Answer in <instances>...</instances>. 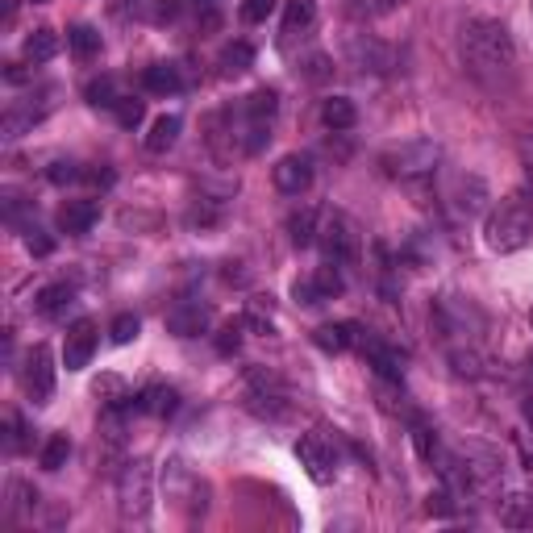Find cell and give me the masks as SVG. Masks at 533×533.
<instances>
[{
  "mask_svg": "<svg viewBox=\"0 0 533 533\" xmlns=\"http://www.w3.org/2000/svg\"><path fill=\"white\" fill-rule=\"evenodd\" d=\"M459 55H463L467 75L488 92H504L517 80V42L509 34V25L496 21V17H467L463 21Z\"/></svg>",
  "mask_w": 533,
  "mask_h": 533,
  "instance_id": "obj_1",
  "label": "cell"
},
{
  "mask_svg": "<svg viewBox=\"0 0 533 533\" xmlns=\"http://www.w3.org/2000/svg\"><path fill=\"white\" fill-rule=\"evenodd\" d=\"M533 238V200L529 192H509L484 217V246L492 255H513Z\"/></svg>",
  "mask_w": 533,
  "mask_h": 533,
  "instance_id": "obj_2",
  "label": "cell"
},
{
  "mask_svg": "<svg viewBox=\"0 0 533 533\" xmlns=\"http://www.w3.org/2000/svg\"><path fill=\"white\" fill-rule=\"evenodd\" d=\"M429 321H434L446 350L450 346H479V334H484V313L463 296H442L434 304V313H429Z\"/></svg>",
  "mask_w": 533,
  "mask_h": 533,
  "instance_id": "obj_3",
  "label": "cell"
},
{
  "mask_svg": "<svg viewBox=\"0 0 533 533\" xmlns=\"http://www.w3.org/2000/svg\"><path fill=\"white\" fill-rule=\"evenodd\" d=\"M442 163V146L434 138H413V142H400L392 150H384V159H379V167H384V175H392V180L400 184H417V180H429V175L438 171Z\"/></svg>",
  "mask_w": 533,
  "mask_h": 533,
  "instance_id": "obj_4",
  "label": "cell"
},
{
  "mask_svg": "<svg viewBox=\"0 0 533 533\" xmlns=\"http://www.w3.org/2000/svg\"><path fill=\"white\" fill-rule=\"evenodd\" d=\"M163 492H167V500L180 509L184 517H205V509H209V484L200 479L184 459H167V467H163Z\"/></svg>",
  "mask_w": 533,
  "mask_h": 533,
  "instance_id": "obj_5",
  "label": "cell"
},
{
  "mask_svg": "<svg viewBox=\"0 0 533 533\" xmlns=\"http://www.w3.org/2000/svg\"><path fill=\"white\" fill-rule=\"evenodd\" d=\"M317 242L325 250V263H334V267H354L363 255L359 225H354L346 213H325L317 225Z\"/></svg>",
  "mask_w": 533,
  "mask_h": 533,
  "instance_id": "obj_6",
  "label": "cell"
},
{
  "mask_svg": "<svg viewBox=\"0 0 533 533\" xmlns=\"http://www.w3.org/2000/svg\"><path fill=\"white\" fill-rule=\"evenodd\" d=\"M117 513L125 525H146L150 517V463L146 459L125 463L117 479Z\"/></svg>",
  "mask_w": 533,
  "mask_h": 533,
  "instance_id": "obj_7",
  "label": "cell"
},
{
  "mask_svg": "<svg viewBox=\"0 0 533 533\" xmlns=\"http://www.w3.org/2000/svg\"><path fill=\"white\" fill-rule=\"evenodd\" d=\"M296 459H300L304 471H309L313 484H329V479L338 475V450H334V442L321 438V434H304L296 442Z\"/></svg>",
  "mask_w": 533,
  "mask_h": 533,
  "instance_id": "obj_8",
  "label": "cell"
},
{
  "mask_svg": "<svg viewBox=\"0 0 533 533\" xmlns=\"http://www.w3.org/2000/svg\"><path fill=\"white\" fill-rule=\"evenodd\" d=\"M21 388L34 404H46L50 392H55V359H50V346H34L25 354V367H21Z\"/></svg>",
  "mask_w": 533,
  "mask_h": 533,
  "instance_id": "obj_9",
  "label": "cell"
},
{
  "mask_svg": "<svg viewBox=\"0 0 533 533\" xmlns=\"http://www.w3.org/2000/svg\"><path fill=\"white\" fill-rule=\"evenodd\" d=\"M446 200H450L454 217L471 221V217L484 213V205H488V184L479 180V175H454V180L446 184Z\"/></svg>",
  "mask_w": 533,
  "mask_h": 533,
  "instance_id": "obj_10",
  "label": "cell"
},
{
  "mask_svg": "<svg viewBox=\"0 0 533 533\" xmlns=\"http://www.w3.org/2000/svg\"><path fill=\"white\" fill-rule=\"evenodd\" d=\"M271 180L284 196H304L313 188V159L309 155H284L271 167Z\"/></svg>",
  "mask_w": 533,
  "mask_h": 533,
  "instance_id": "obj_11",
  "label": "cell"
},
{
  "mask_svg": "<svg viewBox=\"0 0 533 533\" xmlns=\"http://www.w3.org/2000/svg\"><path fill=\"white\" fill-rule=\"evenodd\" d=\"M92 354H96V321L80 317L63 338V367L67 371H84L92 363Z\"/></svg>",
  "mask_w": 533,
  "mask_h": 533,
  "instance_id": "obj_12",
  "label": "cell"
},
{
  "mask_svg": "<svg viewBox=\"0 0 533 533\" xmlns=\"http://www.w3.org/2000/svg\"><path fill=\"white\" fill-rule=\"evenodd\" d=\"M209 321H213V313H209V304H200V300H180V304H175V309L167 313V329H171L175 338H196V334H205Z\"/></svg>",
  "mask_w": 533,
  "mask_h": 533,
  "instance_id": "obj_13",
  "label": "cell"
},
{
  "mask_svg": "<svg viewBox=\"0 0 533 533\" xmlns=\"http://www.w3.org/2000/svg\"><path fill=\"white\" fill-rule=\"evenodd\" d=\"M346 55L359 71H388L392 67V50L379 38H371V34H354L346 42Z\"/></svg>",
  "mask_w": 533,
  "mask_h": 533,
  "instance_id": "obj_14",
  "label": "cell"
},
{
  "mask_svg": "<svg viewBox=\"0 0 533 533\" xmlns=\"http://www.w3.org/2000/svg\"><path fill=\"white\" fill-rule=\"evenodd\" d=\"M342 292V275H338V267L329 263V267H321L317 275H309V279H296V288H292V296L300 300V304H321V300H334Z\"/></svg>",
  "mask_w": 533,
  "mask_h": 533,
  "instance_id": "obj_15",
  "label": "cell"
},
{
  "mask_svg": "<svg viewBox=\"0 0 533 533\" xmlns=\"http://www.w3.org/2000/svg\"><path fill=\"white\" fill-rule=\"evenodd\" d=\"M359 346H363V359L375 367V375H379V379H388V384H400V375H404V359H400V354H396L392 346H384L379 338H363Z\"/></svg>",
  "mask_w": 533,
  "mask_h": 533,
  "instance_id": "obj_16",
  "label": "cell"
},
{
  "mask_svg": "<svg viewBox=\"0 0 533 533\" xmlns=\"http://www.w3.org/2000/svg\"><path fill=\"white\" fill-rule=\"evenodd\" d=\"M313 342L321 350H329V354H342L350 346H359L363 334H359V325H354V321H329V325H317L313 329Z\"/></svg>",
  "mask_w": 533,
  "mask_h": 533,
  "instance_id": "obj_17",
  "label": "cell"
},
{
  "mask_svg": "<svg viewBox=\"0 0 533 533\" xmlns=\"http://www.w3.org/2000/svg\"><path fill=\"white\" fill-rule=\"evenodd\" d=\"M496 513L509 529H533V492H504V500H496Z\"/></svg>",
  "mask_w": 533,
  "mask_h": 533,
  "instance_id": "obj_18",
  "label": "cell"
},
{
  "mask_svg": "<svg viewBox=\"0 0 533 533\" xmlns=\"http://www.w3.org/2000/svg\"><path fill=\"white\" fill-rule=\"evenodd\" d=\"M96 221H100L96 200H67V205L59 209V230L63 234H88Z\"/></svg>",
  "mask_w": 533,
  "mask_h": 533,
  "instance_id": "obj_19",
  "label": "cell"
},
{
  "mask_svg": "<svg viewBox=\"0 0 533 533\" xmlns=\"http://www.w3.org/2000/svg\"><path fill=\"white\" fill-rule=\"evenodd\" d=\"M321 121H325V130L346 134V130H354V121H359V109H354V100H346V96H325Z\"/></svg>",
  "mask_w": 533,
  "mask_h": 533,
  "instance_id": "obj_20",
  "label": "cell"
},
{
  "mask_svg": "<svg viewBox=\"0 0 533 533\" xmlns=\"http://www.w3.org/2000/svg\"><path fill=\"white\" fill-rule=\"evenodd\" d=\"M142 88L155 92V96H175V92H184V75L175 63H155V67H146Z\"/></svg>",
  "mask_w": 533,
  "mask_h": 533,
  "instance_id": "obj_21",
  "label": "cell"
},
{
  "mask_svg": "<svg viewBox=\"0 0 533 533\" xmlns=\"http://www.w3.org/2000/svg\"><path fill=\"white\" fill-rule=\"evenodd\" d=\"M317 25V0H288L284 9V38H304Z\"/></svg>",
  "mask_w": 533,
  "mask_h": 533,
  "instance_id": "obj_22",
  "label": "cell"
},
{
  "mask_svg": "<svg viewBox=\"0 0 533 533\" xmlns=\"http://www.w3.org/2000/svg\"><path fill=\"white\" fill-rule=\"evenodd\" d=\"M71 304H75V288L71 284H50V288L38 292V313L46 321H63Z\"/></svg>",
  "mask_w": 533,
  "mask_h": 533,
  "instance_id": "obj_23",
  "label": "cell"
},
{
  "mask_svg": "<svg viewBox=\"0 0 533 533\" xmlns=\"http://www.w3.org/2000/svg\"><path fill=\"white\" fill-rule=\"evenodd\" d=\"M180 130H184V121L180 117H159L155 125H150V134H146V150H150V155H167V150L175 146V142H180Z\"/></svg>",
  "mask_w": 533,
  "mask_h": 533,
  "instance_id": "obj_24",
  "label": "cell"
},
{
  "mask_svg": "<svg viewBox=\"0 0 533 533\" xmlns=\"http://www.w3.org/2000/svg\"><path fill=\"white\" fill-rule=\"evenodd\" d=\"M134 409H142V413H150V417H171L175 409H180V396H175V388L155 384V388H146V392L134 400Z\"/></svg>",
  "mask_w": 533,
  "mask_h": 533,
  "instance_id": "obj_25",
  "label": "cell"
},
{
  "mask_svg": "<svg viewBox=\"0 0 533 533\" xmlns=\"http://www.w3.org/2000/svg\"><path fill=\"white\" fill-rule=\"evenodd\" d=\"M446 359H450L454 375H467V379H479L488 371V359H484V350H479V346H450Z\"/></svg>",
  "mask_w": 533,
  "mask_h": 533,
  "instance_id": "obj_26",
  "label": "cell"
},
{
  "mask_svg": "<svg viewBox=\"0 0 533 533\" xmlns=\"http://www.w3.org/2000/svg\"><path fill=\"white\" fill-rule=\"evenodd\" d=\"M25 59H30V63H50V59H55L59 55V34L55 30H46V25H38V30L30 34V38H25Z\"/></svg>",
  "mask_w": 533,
  "mask_h": 533,
  "instance_id": "obj_27",
  "label": "cell"
},
{
  "mask_svg": "<svg viewBox=\"0 0 533 533\" xmlns=\"http://www.w3.org/2000/svg\"><path fill=\"white\" fill-rule=\"evenodd\" d=\"M250 63H255V50H250V42H230L221 50V71L225 75H242V71H250Z\"/></svg>",
  "mask_w": 533,
  "mask_h": 533,
  "instance_id": "obj_28",
  "label": "cell"
},
{
  "mask_svg": "<svg viewBox=\"0 0 533 533\" xmlns=\"http://www.w3.org/2000/svg\"><path fill=\"white\" fill-rule=\"evenodd\" d=\"M288 234H292V246H313L317 242V213L313 209L292 213L288 217Z\"/></svg>",
  "mask_w": 533,
  "mask_h": 533,
  "instance_id": "obj_29",
  "label": "cell"
},
{
  "mask_svg": "<svg viewBox=\"0 0 533 533\" xmlns=\"http://www.w3.org/2000/svg\"><path fill=\"white\" fill-rule=\"evenodd\" d=\"M67 46L80 59H92V55H100V34L92 30V25H71V30H67Z\"/></svg>",
  "mask_w": 533,
  "mask_h": 533,
  "instance_id": "obj_30",
  "label": "cell"
},
{
  "mask_svg": "<svg viewBox=\"0 0 533 533\" xmlns=\"http://www.w3.org/2000/svg\"><path fill=\"white\" fill-rule=\"evenodd\" d=\"M84 96H88V105H96V109H113L117 105V88H113V80L109 75H100V80H92L88 88H84Z\"/></svg>",
  "mask_w": 533,
  "mask_h": 533,
  "instance_id": "obj_31",
  "label": "cell"
},
{
  "mask_svg": "<svg viewBox=\"0 0 533 533\" xmlns=\"http://www.w3.org/2000/svg\"><path fill=\"white\" fill-rule=\"evenodd\" d=\"M113 113H117V121L125 125V130H134V125H142V117H146V105L138 96H121L113 105Z\"/></svg>",
  "mask_w": 533,
  "mask_h": 533,
  "instance_id": "obj_32",
  "label": "cell"
},
{
  "mask_svg": "<svg viewBox=\"0 0 533 533\" xmlns=\"http://www.w3.org/2000/svg\"><path fill=\"white\" fill-rule=\"evenodd\" d=\"M67 454H71L67 434H55V438L46 442V450H42V467H46V471H59V467L67 463Z\"/></svg>",
  "mask_w": 533,
  "mask_h": 533,
  "instance_id": "obj_33",
  "label": "cell"
},
{
  "mask_svg": "<svg viewBox=\"0 0 533 533\" xmlns=\"http://www.w3.org/2000/svg\"><path fill=\"white\" fill-rule=\"evenodd\" d=\"M138 329H142V325H138V317H134V313H121V317L113 321L109 334H113V342H117V346H125V342H134V338H138Z\"/></svg>",
  "mask_w": 533,
  "mask_h": 533,
  "instance_id": "obj_34",
  "label": "cell"
},
{
  "mask_svg": "<svg viewBox=\"0 0 533 533\" xmlns=\"http://www.w3.org/2000/svg\"><path fill=\"white\" fill-rule=\"evenodd\" d=\"M413 438H417L421 459L434 463V454H438V438H434V429H429V425H417V429H413Z\"/></svg>",
  "mask_w": 533,
  "mask_h": 533,
  "instance_id": "obj_35",
  "label": "cell"
},
{
  "mask_svg": "<svg viewBox=\"0 0 533 533\" xmlns=\"http://www.w3.org/2000/svg\"><path fill=\"white\" fill-rule=\"evenodd\" d=\"M275 13V0H246L242 5V21H267Z\"/></svg>",
  "mask_w": 533,
  "mask_h": 533,
  "instance_id": "obj_36",
  "label": "cell"
},
{
  "mask_svg": "<svg viewBox=\"0 0 533 533\" xmlns=\"http://www.w3.org/2000/svg\"><path fill=\"white\" fill-rule=\"evenodd\" d=\"M25 246H30L34 255H50V250H55V242H50L38 225H25Z\"/></svg>",
  "mask_w": 533,
  "mask_h": 533,
  "instance_id": "obj_37",
  "label": "cell"
},
{
  "mask_svg": "<svg viewBox=\"0 0 533 533\" xmlns=\"http://www.w3.org/2000/svg\"><path fill=\"white\" fill-rule=\"evenodd\" d=\"M84 175L88 171H80L75 163H55V167H50V180H55V184H75V180H84Z\"/></svg>",
  "mask_w": 533,
  "mask_h": 533,
  "instance_id": "obj_38",
  "label": "cell"
},
{
  "mask_svg": "<svg viewBox=\"0 0 533 533\" xmlns=\"http://www.w3.org/2000/svg\"><path fill=\"white\" fill-rule=\"evenodd\" d=\"M304 75H309L313 84H321V80H329V75H334V63H329V55H313L309 59V71H304Z\"/></svg>",
  "mask_w": 533,
  "mask_h": 533,
  "instance_id": "obj_39",
  "label": "cell"
},
{
  "mask_svg": "<svg viewBox=\"0 0 533 533\" xmlns=\"http://www.w3.org/2000/svg\"><path fill=\"white\" fill-rule=\"evenodd\" d=\"M5 450H9V454L25 450V425H21V417H9V434H5Z\"/></svg>",
  "mask_w": 533,
  "mask_h": 533,
  "instance_id": "obj_40",
  "label": "cell"
},
{
  "mask_svg": "<svg viewBox=\"0 0 533 533\" xmlns=\"http://www.w3.org/2000/svg\"><path fill=\"white\" fill-rule=\"evenodd\" d=\"M238 342H242V325H225L221 338H217V350L230 354V350H238Z\"/></svg>",
  "mask_w": 533,
  "mask_h": 533,
  "instance_id": "obj_41",
  "label": "cell"
},
{
  "mask_svg": "<svg viewBox=\"0 0 533 533\" xmlns=\"http://www.w3.org/2000/svg\"><path fill=\"white\" fill-rule=\"evenodd\" d=\"M525 175H529V196H533V142H525Z\"/></svg>",
  "mask_w": 533,
  "mask_h": 533,
  "instance_id": "obj_42",
  "label": "cell"
},
{
  "mask_svg": "<svg viewBox=\"0 0 533 533\" xmlns=\"http://www.w3.org/2000/svg\"><path fill=\"white\" fill-rule=\"evenodd\" d=\"M117 388H121V384H117V379L109 375V379H105V392H117ZM125 400H134V396H121V400H113V409H121V404H125Z\"/></svg>",
  "mask_w": 533,
  "mask_h": 533,
  "instance_id": "obj_43",
  "label": "cell"
},
{
  "mask_svg": "<svg viewBox=\"0 0 533 533\" xmlns=\"http://www.w3.org/2000/svg\"><path fill=\"white\" fill-rule=\"evenodd\" d=\"M521 413H525V425L533 429V392H529V396L521 400Z\"/></svg>",
  "mask_w": 533,
  "mask_h": 533,
  "instance_id": "obj_44",
  "label": "cell"
},
{
  "mask_svg": "<svg viewBox=\"0 0 533 533\" xmlns=\"http://www.w3.org/2000/svg\"><path fill=\"white\" fill-rule=\"evenodd\" d=\"M130 9L138 13V9H142V0H121V13H130Z\"/></svg>",
  "mask_w": 533,
  "mask_h": 533,
  "instance_id": "obj_45",
  "label": "cell"
},
{
  "mask_svg": "<svg viewBox=\"0 0 533 533\" xmlns=\"http://www.w3.org/2000/svg\"><path fill=\"white\" fill-rule=\"evenodd\" d=\"M196 5H209V9H213V5H217V0H196Z\"/></svg>",
  "mask_w": 533,
  "mask_h": 533,
  "instance_id": "obj_46",
  "label": "cell"
},
{
  "mask_svg": "<svg viewBox=\"0 0 533 533\" xmlns=\"http://www.w3.org/2000/svg\"><path fill=\"white\" fill-rule=\"evenodd\" d=\"M529 375H533V354H529Z\"/></svg>",
  "mask_w": 533,
  "mask_h": 533,
  "instance_id": "obj_47",
  "label": "cell"
},
{
  "mask_svg": "<svg viewBox=\"0 0 533 533\" xmlns=\"http://www.w3.org/2000/svg\"><path fill=\"white\" fill-rule=\"evenodd\" d=\"M529 325H533V309H529Z\"/></svg>",
  "mask_w": 533,
  "mask_h": 533,
  "instance_id": "obj_48",
  "label": "cell"
},
{
  "mask_svg": "<svg viewBox=\"0 0 533 533\" xmlns=\"http://www.w3.org/2000/svg\"><path fill=\"white\" fill-rule=\"evenodd\" d=\"M34 5H46V0H34Z\"/></svg>",
  "mask_w": 533,
  "mask_h": 533,
  "instance_id": "obj_49",
  "label": "cell"
},
{
  "mask_svg": "<svg viewBox=\"0 0 533 533\" xmlns=\"http://www.w3.org/2000/svg\"><path fill=\"white\" fill-rule=\"evenodd\" d=\"M529 13H533V0H529Z\"/></svg>",
  "mask_w": 533,
  "mask_h": 533,
  "instance_id": "obj_50",
  "label": "cell"
}]
</instances>
